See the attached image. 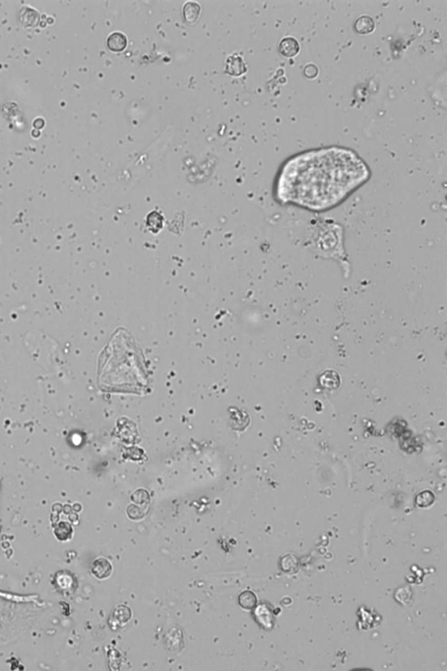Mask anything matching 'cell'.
<instances>
[{"label": "cell", "instance_id": "6da1fadb", "mask_svg": "<svg viewBox=\"0 0 447 671\" xmlns=\"http://www.w3.org/2000/svg\"><path fill=\"white\" fill-rule=\"evenodd\" d=\"M318 153L288 163L277 183L281 203L326 211L344 201L368 180L369 170L349 153Z\"/></svg>", "mask_w": 447, "mask_h": 671}, {"label": "cell", "instance_id": "7a4b0ae2", "mask_svg": "<svg viewBox=\"0 0 447 671\" xmlns=\"http://www.w3.org/2000/svg\"><path fill=\"white\" fill-rule=\"evenodd\" d=\"M254 617L257 622L265 629H271L274 627V615L268 604L261 603L254 610Z\"/></svg>", "mask_w": 447, "mask_h": 671}, {"label": "cell", "instance_id": "3957f363", "mask_svg": "<svg viewBox=\"0 0 447 671\" xmlns=\"http://www.w3.org/2000/svg\"><path fill=\"white\" fill-rule=\"evenodd\" d=\"M91 571L92 574L99 580L107 579L112 573L111 563L104 558H99L92 564Z\"/></svg>", "mask_w": 447, "mask_h": 671}, {"label": "cell", "instance_id": "277c9868", "mask_svg": "<svg viewBox=\"0 0 447 671\" xmlns=\"http://www.w3.org/2000/svg\"><path fill=\"white\" fill-rule=\"evenodd\" d=\"M226 70L227 74L233 76H239L247 72V67L244 61L239 55L230 56L226 63Z\"/></svg>", "mask_w": 447, "mask_h": 671}, {"label": "cell", "instance_id": "5b68a950", "mask_svg": "<svg viewBox=\"0 0 447 671\" xmlns=\"http://www.w3.org/2000/svg\"><path fill=\"white\" fill-rule=\"evenodd\" d=\"M300 47L299 42L294 38L287 37L283 38L279 46V53L286 58H293L297 55L300 52Z\"/></svg>", "mask_w": 447, "mask_h": 671}, {"label": "cell", "instance_id": "8992f818", "mask_svg": "<svg viewBox=\"0 0 447 671\" xmlns=\"http://www.w3.org/2000/svg\"><path fill=\"white\" fill-rule=\"evenodd\" d=\"M354 28H355L356 33H359V34L366 35V34L373 33L375 28H376V24H375L373 18L370 17V16L364 15V16H361L358 18H356V21H355V24H354Z\"/></svg>", "mask_w": 447, "mask_h": 671}, {"label": "cell", "instance_id": "52a82bcc", "mask_svg": "<svg viewBox=\"0 0 447 671\" xmlns=\"http://www.w3.org/2000/svg\"><path fill=\"white\" fill-rule=\"evenodd\" d=\"M279 566L285 574H296L300 568V560L294 554H287L280 559Z\"/></svg>", "mask_w": 447, "mask_h": 671}, {"label": "cell", "instance_id": "ba28073f", "mask_svg": "<svg viewBox=\"0 0 447 671\" xmlns=\"http://www.w3.org/2000/svg\"><path fill=\"white\" fill-rule=\"evenodd\" d=\"M128 40L124 33L115 32L111 33L107 40V46L112 52H121L126 48Z\"/></svg>", "mask_w": 447, "mask_h": 671}, {"label": "cell", "instance_id": "9c48e42d", "mask_svg": "<svg viewBox=\"0 0 447 671\" xmlns=\"http://www.w3.org/2000/svg\"><path fill=\"white\" fill-rule=\"evenodd\" d=\"M320 384L324 388L330 389V390H335L338 388L341 380L340 376L336 371L333 370H327L321 374L320 377Z\"/></svg>", "mask_w": 447, "mask_h": 671}, {"label": "cell", "instance_id": "30bf717a", "mask_svg": "<svg viewBox=\"0 0 447 671\" xmlns=\"http://www.w3.org/2000/svg\"><path fill=\"white\" fill-rule=\"evenodd\" d=\"M201 12L200 5L196 3V2H187L184 6L182 9V14L184 18L187 23L192 24L197 21V18L199 17Z\"/></svg>", "mask_w": 447, "mask_h": 671}, {"label": "cell", "instance_id": "8fae6325", "mask_svg": "<svg viewBox=\"0 0 447 671\" xmlns=\"http://www.w3.org/2000/svg\"><path fill=\"white\" fill-rule=\"evenodd\" d=\"M131 618V611L130 608L126 606H118L114 611L113 616H112V621H116L115 622L116 626H121L123 624H126L128 621H130Z\"/></svg>", "mask_w": 447, "mask_h": 671}, {"label": "cell", "instance_id": "7c38bea8", "mask_svg": "<svg viewBox=\"0 0 447 671\" xmlns=\"http://www.w3.org/2000/svg\"><path fill=\"white\" fill-rule=\"evenodd\" d=\"M238 604L244 609H253L257 605L256 595L252 591H248V590L244 591L238 597Z\"/></svg>", "mask_w": 447, "mask_h": 671}, {"label": "cell", "instance_id": "4fadbf2b", "mask_svg": "<svg viewBox=\"0 0 447 671\" xmlns=\"http://www.w3.org/2000/svg\"><path fill=\"white\" fill-rule=\"evenodd\" d=\"M54 535H55L57 539H59L60 541H67V540H69L72 538L73 528L68 523L60 522L55 527Z\"/></svg>", "mask_w": 447, "mask_h": 671}, {"label": "cell", "instance_id": "5bb4252c", "mask_svg": "<svg viewBox=\"0 0 447 671\" xmlns=\"http://www.w3.org/2000/svg\"><path fill=\"white\" fill-rule=\"evenodd\" d=\"M412 590L409 587H401L397 590L395 598L398 602L406 605L409 603L412 600Z\"/></svg>", "mask_w": 447, "mask_h": 671}, {"label": "cell", "instance_id": "9a60e30c", "mask_svg": "<svg viewBox=\"0 0 447 671\" xmlns=\"http://www.w3.org/2000/svg\"><path fill=\"white\" fill-rule=\"evenodd\" d=\"M434 502V495L430 491H424L417 497V503L418 506L428 507Z\"/></svg>", "mask_w": 447, "mask_h": 671}, {"label": "cell", "instance_id": "2e32d148", "mask_svg": "<svg viewBox=\"0 0 447 671\" xmlns=\"http://www.w3.org/2000/svg\"><path fill=\"white\" fill-rule=\"evenodd\" d=\"M318 74H319L318 68L314 64H309L304 68V74L309 79H315L317 77Z\"/></svg>", "mask_w": 447, "mask_h": 671}]
</instances>
